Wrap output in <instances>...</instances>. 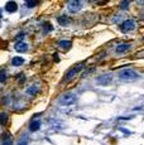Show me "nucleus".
<instances>
[{"label": "nucleus", "instance_id": "f8f14e48", "mask_svg": "<svg viewBox=\"0 0 144 145\" xmlns=\"http://www.w3.org/2000/svg\"><path fill=\"white\" fill-rule=\"evenodd\" d=\"M58 45H59L61 48H63V49H69L71 45H72V43H71L69 40H67V39H62V40H59Z\"/></svg>", "mask_w": 144, "mask_h": 145}, {"label": "nucleus", "instance_id": "39448f33", "mask_svg": "<svg viewBox=\"0 0 144 145\" xmlns=\"http://www.w3.org/2000/svg\"><path fill=\"white\" fill-rule=\"evenodd\" d=\"M111 81H113V75L111 73H105V75H101L96 78V83L101 85V86H106V85L111 83Z\"/></svg>", "mask_w": 144, "mask_h": 145}, {"label": "nucleus", "instance_id": "7ed1b4c3", "mask_svg": "<svg viewBox=\"0 0 144 145\" xmlns=\"http://www.w3.org/2000/svg\"><path fill=\"white\" fill-rule=\"evenodd\" d=\"M84 68H85V63L81 62V63H77L76 66H74L71 69H68L67 75H66V81H72V80H74V78L80 73V72H81Z\"/></svg>", "mask_w": 144, "mask_h": 145}, {"label": "nucleus", "instance_id": "0eeeda50", "mask_svg": "<svg viewBox=\"0 0 144 145\" xmlns=\"http://www.w3.org/2000/svg\"><path fill=\"white\" fill-rule=\"evenodd\" d=\"M131 48V45L130 44H128V43H121V44H119L118 47H116V53L118 54H123V53H125V52H128L129 49Z\"/></svg>", "mask_w": 144, "mask_h": 145}, {"label": "nucleus", "instance_id": "1a4fd4ad", "mask_svg": "<svg viewBox=\"0 0 144 145\" xmlns=\"http://www.w3.org/2000/svg\"><path fill=\"white\" fill-rule=\"evenodd\" d=\"M5 10L8 13H15L18 10V4L15 2H8L5 4Z\"/></svg>", "mask_w": 144, "mask_h": 145}, {"label": "nucleus", "instance_id": "6ab92c4d", "mask_svg": "<svg viewBox=\"0 0 144 145\" xmlns=\"http://www.w3.org/2000/svg\"><path fill=\"white\" fill-rule=\"evenodd\" d=\"M43 28H46V30H44V32H51V30H52V25H51V24H48V23H46V24L43 25Z\"/></svg>", "mask_w": 144, "mask_h": 145}, {"label": "nucleus", "instance_id": "4be33fe9", "mask_svg": "<svg viewBox=\"0 0 144 145\" xmlns=\"http://www.w3.org/2000/svg\"><path fill=\"white\" fill-rule=\"evenodd\" d=\"M0 15H2V12H0Z\"/></svg>", "mask_w": 144, "mask_h": 145}, {"label": "nucleus", "instance_id": "a211bd4d", "mask_svg": "<svg viewBox=\"0 0 144 145\" xmlns=\"http://www.w3.org/2000/svg\"><path fill=\"white\" fill-rule=\"evenodd\" d=\"M25 4H27V7H28V8H34V7L37 5V3H35V2H27Z\"/></svg>", "mask_w": 144, "mask_h": 145}, {"label": "nucleus", "instance_id": "20e7f679", "mask_svg": "<svg viewBox=\"0 0 144 145\" xmlns=\"http://www.w3.org/2000/svg\"><path fill=\"white\" fill-rule=\"evenodd\" d=\"M135 29V23L133 19H126L121 25H120V30L123 33H128V32H131Z\"/></svg>", "mask_w": 144, "mask_h": 145}, {"label": "nucleus", "instance_id": "dca6fc26", "mask_svg": "<svg viewBox=\"0 0 144 145\" xmlns=\"http://www.w3.org/2000/svg\"><path fill=\"white\" fill-rule=\"evenodd\" d=\"M25 92H27V95H30V96H33V95H35V93L38 92V90H37V87H33V86H32V87H29V88H28Z\"/></svg>", "mask_w": 144, "mask_h": 145}, {"label": "nucleus", "instance_id": "412c9836", "mask_svg": "<svg viewBox=\"0 0 144 145\" xmlns=\"http://www.w3.org/2000/svg\"><path fill=\"white\" fill-rule=\"evenodd\" d=\"M138 56H144V53H140V54H138Z\"/></svg>", "mask_w": 144, "mask_h": 145}, {"label": "nucleus", "instance_id": "aec40b11", "mask_svg": "<svg viewBox=\"0 0 144 145\" xmlns=\"http://www.w3.org/2000/svg\"><path fill=\"white\" fill-rule=\"evenodd\" d=\"M19 145H28V141H27V140H25V141H20Z\"/></svg>", "mask_w": 144, "mask_h": 145}, {"label": "nucleus", "instance_id": "423d86ee", "mask_svg": "<svg viewBox=\"0 0 144 145\" xmlns=\"http://www.w3.org/2000/svg\"><path fill=\"white\" fill-rule=\"evenodd\" d=\"M82 7V2H79V0H72V2H68L67 4V9L71 13H77Z\"/></svg>", "mask_w": 144, "mask_h": 145}, {"label": "nucleus", "instance_id": "9b49d317", "mask_svg": "<svg viewBox=\"0 0 144 145\" xmlns=\"http://www.w3.org/2000/svg\"><path fill=\"white\" fill-rule=\"evenodd\" d=\"M57 22H58V24H59V25H62V27H64V25H68V24H69V19H68L66 15H61V17L57 19Z\"/></svg>", "mask_w": 144, "mask_h": 145}, {"label": "nucleus", "instance_id": "ddd939ff", "mask_svg": "<svg viewBox=\"0 0 144 145\" xmlns=\"http://www.w3.org/2000/svg\"><path fill=\"white\" fill-rule=\"evenodd\" d=\"M23 63H24V58H22V57H14V58L12 59V64L15 66V67H19V66H22Z\"/></svg>", "mask_w": 144, "mask_h": 145}, {"label": "nucleus", "instance_id": "9d476101", "mask_svg": "<svg viewBox=\"0 0 144 145\" xmlns=\"http://www.w3.org/2000/svg\"><path fill=\"white\" fill-rule=\"evenodd\" d=\"M14 48H15L17 52H19V53H24V52L28 51V44L24 43V42H18V43L15 44Z\"/></svg>", "mask_w": 144, "mask_h": 145}, {"label": "nucleus", "instance_id": "6e6552de", "mask_svg": "<svg viewBox=\"0 0 144 145\" xmlns=\"http://www.w3.org/2000/svg\"><path fill=\"white\" fill-rule=\"evenodd\" d=\"M41 125H42L41 120L33 119V120L30 121V124H29V130H30V131H38V130L41 129Z\"/></svg>", "mask_w": 144, "mask_h": 145}, {"label": "nucleus", "instance_id": "f3484780", "mask_svg": "<svg viewBox=\"0 0 144 145\" xmlns=\"http://www.w3.org/2000/svg\"><path fill=\"white\" fill-rule=\"evenodd\" d=\"M7 81V71L2 69L0 71V82H5Z\"/></svg>", "mask_w": 144, "mask_h": 145}, {"label": "nucleus", "instance_id": "f03ea898", "mask_svg": "<svg viewBox=\"0 0 144 145\" xmlns=\"http://www.w3.org/2000/svg\"><path fill=\"white\" fill-rule=\"evenodd\" d=\"M138 76L139 75L131 68H125V69H121L119 72V78L123 80V81H131V80L138 78Z\"/></svg>", "mask_w": 144, "mask_h": 145}, {"label": "nucleus", "instance_id": "4468645a", "mask_svg": "<svg viewBox=\"0 0 144 145\" xmlns=\"http://www.w3.org/2000/svg\"><path fill=\"white\" fill-rule=\"evenodd\" d=\"M8 120H9V116H8V114L7 112H0V124L2 125H5V124H8Z\"/></svg>", "mask_w": 144, "mask_h": 145}, {"label": "nucleus", "instance_id": "f257e3e1", "mask_svg": "<svg viewBox=\"0 0 144 145\" xmlns=\"http://www.w3.org/2000/svg\"><path fill=\"white\" fill-rule=\"evenodd\" d=\"M58 102L59 105L62 106H69V105H74L77 102V96L72 92H68V93H64L63 96H61L58 99Z\"/></svg>", "mask_w": 144, "mask_h": 145}, {"label": "nucleus", "instance_id": "2eb2a0df", "mask_svg": "<svg viewBox=\"0 0 144 145\" xmlns=\"http://www.w3.org/2000/svg\"><path fill=\"white\" fill-rule=\"evenodd\" d=\"M2 145H13V137H12L10 135H7V137L3 139Z\"/></svg>", "mask_w": 144, "mask_h": 145}]
</instances>
